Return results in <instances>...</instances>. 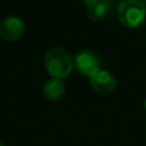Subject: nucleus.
<instances>
[{
	"label": "nucleus",
	"mask_w": 146,
	"mask_h": 146,
	"mask_svg": "<svg viewBox=\"0 0 146 146\" xmlns=\"http://www.w3.org/2000/svg\"><path fill=\"white\" fill-rule=\"evenodd\" d=\"M73 65L74 63L71 55L63 48H50L44 55V66L52 78H66L72 72Z\"/></svg>",
	"instance_id": "nucleus-1"
},
{
	"label": "nucleus",
	"mask_w": 146,
	"mask_h": 146,
	"mask_svg": "<svg viewBox=\"0 0 146 146\" xmlns=\"http://www.w3.org/2000/svg\"><path fill=\"white\" fill-rule=\"evenodd\" d=\"M146 8L139 0H123L117 7V16L127 27H137L145 18Z\"/></svg>",
	"instance_id": "nucleus-2"
},
{
	"label": "nucleus",
	"mask_w": 146,
	"mask_h": 146,
	"mask_svg": "<svg viewBox=\"0 0 146 146\" xmlns=\"http://www.w3.org/2000/svg\"><path fill=\"white\" fill-rule=\"evenodd\" d=\"M74 65L80 73L91 78L97 71L100 70V59L92 51L83 50L75 55Z\"/></svg>",
	"instance_id": "nucleus-3"
},
{
	"label": "nucleus",
	"mask_w": 146,
	"mask_h": 146,
	"mask_svg": "<svg viewBox=\"0 0 146 146\" xmlns=\"http://www.w3.org/2000/svg\"><path fill=\"white\" fill-rule=\"evenodd\" d=\"M24 22L17 16H7L0 22V38L6 41H15L24 33Z\"/></svg>",
	"instance_id": "nucleus-4"
},
{
	"label": "nucleus",
	"mask_w": 146,
	"mask_h": 146,
	"mask_svg": "<svg viewBox=\"0 0 146 146\" xmlns=\"http://www.w3.org/2000/svg\"><path fill=\"white\" fill-rule=\"evenodd\" d=\"M90 86L97 92L110 94L116 87V79L111 72L100 68L90 78Z\"/></svg>",
	"instance_id": "nucleus-5"
},
{
	"label": "nucleus",
	"mask_w": 146,
	"mask_h": 146,
	"mask_svg": "<svg viewBox=\"0 0 146 146\" xmlns=\"http://www.w3.org/2000/svg\"><path fill=\"white\" fill-rule=\"evenodd\" d=\"M65 94V84L62 79L51 78L43 86V96L49 102L59 100Z\"/></svg>",
	"instance_id": "nucleus-6"
},
{
	"label": "nucleus",
	"mask_w": 146,
	"mask_h": 146,
	"mask_svg": "<svg viewBox=\"0 0 146 146\" xmlns=\"http://www.w3.org/2000/svg\"><path fill=\"white\" fill-rule=\"evenodd\" d=\"M110 10V5L106 0H98L95 3L88 6L87 15L91 21H100L103 19Z\"/></svg>",
	"instance_id": "nucleus-7"
},
{
	"label": "nucleus",
	"mask_w": 146,
	"mask_h": 146,
	"mask_svg": "<svg viewBox=\"0 0 146 146\" xmlns=\"http://www.w3.org/2000/svg\"><path fill=\"white\" fill-rule=\"evenodd\" d=\"M79 1H81V2H83V3H86V5H88V6H90V5L95 3V2L98 1V0H79Z\"/></svg>",
	"instance_id": "nucleus-8"
},
{
	"label": "nucleus",
	"mask_w": 146,
	"mask_h": 146,
	"mask_svg": "<svg viewBox=\"0 0 146 146\" xmlns=\"http://www.w3.org/2000/svg\"><path fill=\"white\" fill-rule=\"evenodd\" d=\"M139 1H140V2L143 3V6H144V7L146 8V0H139Z\"/></svg>",
	"instance_id": "nucleus-9"
},
{
	"label": "nucleus",
	"mask_w": 146,
	"mask_h": 146,
	"mask_svg": "<svg viewBox=\"0 0 146 146\" xmlns=\"http://www.w3.org/2000/svg\"><path fill=\"white\" fill-rule=\"evenodd\" d=\"M143 106H144V108L146 110V98L144 99V104H143Z\"/></svg>",
	"instance_id": "nucleus-10"
},
{
	"label": "nucleus",
	"mask_w": 146,
	"mask_h": 146,
	"mask_svg": "<svg viewBox=\"0 0 146 146\" xmlns=\"http://www.w3.org/2000/svg\"><path fill=\"white\" fill-rule=\"evenodd\" d=\"M0 146H6V145H5V144H3L2 141H0Z\"/></svg>",
	"instance_id": "nucleus-11"
}]
</instances>
